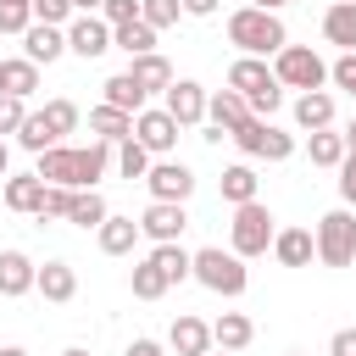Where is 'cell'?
Returning <instances> with one entry per match:
<instances>
[{
  "mask_svg": "<svg viewBox=\"0 0 356 356\" xmlns=\"http://www.w3.org/2000/svg\"><path fill=\"white\" fill-rule=\"evenodd\" d=\"M145 189H150V200H189L195 195V172L184 167V161H172V156H161L150 172H145Z\"/></svg>",
  "mask_w": 356,
  "mask_h": 356,
  "instance_id": "9",
  "label": "cell"
},
{
  "mask_svg": "<svg viewBox=\"0 0 356 356\" xmlns=\"http://www.w3.org/2000/svg\"><path fill=\"white\" fill-rule=\"evenodd\" d=\"M145 100H150V95L134 83V72H111V78H106V106H117V111L139 117V111H145Z\"/></svg>",
  "mask_w": 356,
  "mask_h": 356,
  "instance_id": "28",
  "label": "cell"
},
{
  "mask_svg": "<svg viewBox=\"0 0 356 356\" xmlns=\"http://www.w3.org/2000/svg\"><path fill=\"white\" fill-rule=\"evenodd\" d=\"M150 261L167 273V284L195 278V250H184V245H156V250H150Z\"/></svg>",
  "mask_w": 356,
  "mask_h": 356,
  "instance_id": "32",
  "label": "cell"
},
{
  "mask_svg": "<svg viewBox=\"0 0 356 356\" xmlns=\"http://www.w3.org/2000/svg\"><path fill=\"white\" fill-rule=\"evenodd\" d=\"M128 284H134V300H161V295L172 289V284H167V273H161V267H156L150 256H145V261L134 267V278H128Z\"/></svg>",
  "mask_w": 356,
  "mask_h": 356,
  "instance_id": "35",
  "label": "cell"
},
{
  "mask_svg": "<svg viewBox=\"0 0 356 356\" xmlns=\"http://www.w3.org/2000/svg\"><path fill=\"white\" fill-rule=\"evenodd\" d=\"M44 300H56V306H67L72 295H78V273H72V261H44L39 267V284H33Z\"/></svg>",
  "mask_w": 356,
  "mask_h": 356,
  "instance_id": "23",
  "label": "cell"
},
{
  "mask_svg": "<svg viewBox=\"0 0 356 356\" xmlns=\"http://www.w3.org/2000/svg\"><path fill=\"white\" fill-rule=\"evenodd\" d=\"M33 28V0H0V33H28Z\"/></svg>",
  "mask_w": 356,
  "mask_h": 356,
  "instance_id": "39",
  "label": "cell"
},
{
  "mask_svg": "<svg viewBox=\"0 0 356 356\" xmlns=\"http://www.w3.org/2000/svg\"><path fill=\"white\" fill-rule=\"evenodd\" d=\"M89 128H95V139H106V145L134 139V117H128V111H117V106H106V100L89 111Z\"/></svg>",
  "mask_w": 356,
  "mask_h": 356,
  "instance_id": "26",
  "label": "cell"
},
{
  "mask_svg": "<svg viewBox=\"0 0 356 356\" xmlns=\"http://www.w3.org/2000/svg\"><path fill=\"white\" fill-rule=\"evenodd\" d=\"M0 178H11V150H6V139H0Z\"/></svg>",
  "mask_w": 356,
  "mask_h": 356,
  "instance_id": "51",
  "label": "cell"
},
{
  "mask_svg": "<svg viewBox=\"0 0 356 356\" xmlns=\"http://www.w3.org/2000/svg\"><path fill=\"white\" fill-rule=\"evenodd\" d=\"M273 239H278V222L261 200L234 206V222H228V250L234 256H261V250H273Z\"/></svg>",
  "mask_w": 356,
  "mask_h": 356,
  "instance_id": "3",
  "label": "cell"
},
{
  "mask_svg": "<svg viewBox=\"0 0 356 356\" xmlns=\"http://www.w3.org/2000/svg\"><path fill=\"white\" fill-rule=\"evenodd\" d=\"M33 22H44V28H67V22H72V0H33Z\"/></svg>",
  "mask_w": 356,
  "mask_h": 356,
  "instance_id": "40",
  "label": "cell"
},
{
  "mask_svg": "<svg viewBox=\"0 0 356 356\" xmlns=\"http://www.w3.org/2000/svg\"><path fill=\"white\" fill-rule=\"evenodd\" d=\"M245 122H250V100H245V95H234V89H217V95L206 100V128H222V134L234 139Z\"/></svg>",
  "mask_w": 356,
  "mask_h": 356,
  "instance_id": "13",
  "label": "cell"
},
{
  "mask_svg": "<svg viewBox=\"0 0 356 356\" xmlns=\"http://www.w3.org/2000/svg\"><path fill=\"white\" fill-rule=\"evenodd\" d=\"M150 167H156V156H150L139 139H122V145H117V172H122V178H145Z\"/></svg>",
  "mask_w": 356,
  "mask_h": 356,
  "instance_id": "36",
  "label": "cell"
},
{
  "mask_svg": "<svg viewBox=\"0 0 356 356\" xmlns=\"http://www.w3.org/2000/svg\"><path fill=\"white\" fill-rule=\"evenodd\" d=\"M295 122H300L306 134H323V128H334V95H328V89L295 95Z\"/></svg>",
  "mask_w": 356,
  "mask_h": 356,
  "instance_id": "22",
  "label": "cell"
},
{
  "mask_svg": "<svg viewBox=\"0 0 356 356\" xmlns=\"http://www.w3.org/2000/svg\"><path fill=\"white\" fill-rule=\"evenodd\" d=\"M256 184H261V178H256L250 161H234V167H222V178H217V189H222L228 206H250V200H256Z\"/></svg>",
  "mask_w": 356,
  "mask_h": 356,
  "instance_id": "25",
  "label": "cell"
},
{
  "mask_svg": "<svg viewBox=\"0 0 356 356\" xmlns=\"http://www.w3.org/2000/svg\"><path fill=\"white\" fill-rule=\"evenodd\" d=\"M0 356H28V350H22V345H6V350H0Z\"/></svg>",
  "mask_w": 356,
  "mask_h": 356,
  "instance_id": "53",
  "label": "cell"
},
{
  "mask_svg": "<svg viewBox=\"0 0 356 356\" xmlns=\"http://www.w3.org/2000/svg\"><path fill=\"white\" fill-rule=\"evenodd\" d=\"M22 122H28V100L0 95V134H22Z\"/></svg>",
  "mask_w": 356,
  "mask_h": 356,
  "instance_id": "42",
  "label": "cell"
},
{
  "mask_svg": "<svg viewBox=\"0 0 356 356\" xmlns=\"http://www.w3.org/2000/svg\"><path fill=\"white\" fill-rule=\"evenodd\" d=\"M106 217H111V206H106L100 189H78V195H72V217H67V222H78V228H100Z\"/></svg>",
  "mask_w": 356,
  "mask_h": 356,
  "instance_id": "34",
  "label": "cell"
},
{
  "mask_svg": "<svg viewBox=\"0 0 356 356\" xmlns=\"http://www.w3.org/2000/svg\"><path fill=\"white\" fill-rule=\"evenodd\" d=\"M339 200H345V206H356V156H345V161H339Z\"/></svg>",
  "mask_w": 356,
  "mask_h": 356,
  "instance_id": "45",
  "label": "cell"
},
{
  "mask_svg": "<svg viewBox=\"0 0 356 356\" xmlns=\"http://www.w3.org/2000/svg\"><path fill=\"white\" fill-rule=\"evenodd\" d=\"M95 239H100L106 256H128V250L139 245V222H134V217H106V222L95 228Z\"/></svg>",
  "mask_w": 356,
  "mask_h": 356,
  "instance_id": "27",
  "label": "cell"
},
{
  "mask_svg": "<svg viewBox=\"0 0 356 356\" xmlns=\"http://www.w3.org/2000/svg\"><path fill=\"white\" fill-rule=\"evenodd\" d=\"M328 356H356V328H339L328 339Z\"/></svg>",
  "mask_w": 356,
  "mask_h": 356,
  "instance_id": "46",
  "label": "cell"
},
{
  "mask_svg": "<svg viewBox=\"0 0 356 356\" xmlns=\"http://www.w3.org/2000/svg\"><path fill=\"white\" fill-rule=\"evenodd\" d=\"M72 195H78V189L44 184V211H39V222H44V217H72Z\"/></svg>",
  "mask_w": 356,
  "mask_h": 356,
  "instance_id": "41",
  "label": "cell"
},
{
  "mask_svg": "<svg viewBox=\"0 0 356 356\" xmlns=\"http://www.w3.org/2000/svg\"><path fill=\"white\" fill-rule=\"evenodd\" d=\"M111 44L128 50V61H134V56H150V50H156V28H150L145 17H139V22H122V28H111Z\"/></svg>",
  "mask_w": 356,
  "mask_h": 356,
  "instance_id": "30",
  "label": "cell"
},
{
  "mask_svg": "<svg viewBox=\"0 0 356 356\" xmlns=\"http://www.w3.org/2000/svg\"><path fill=\"white\" fill-rule=\"evenodd\" d=\"M0 72H6V95H17V100H28V95L39 89V67H33L28 56H11V61H0Z\"/></svg>",
  "mask_w": 356,
  "mask_h": 356,
  "instance_id": "33",
  "label": "cell"
},
{
  "mask_svg": "<svg viewBox=\"0 0 356 356\" xmlns=\"http://www.w3.org/2000/svg\"><path fill=\"white\" fill-rule=\"evenodd\" d=\"M128 72H134V83H139L145 95H167V89L178 83V72H172V61H167L161 50H150V56H134V61H128Z\"/></svg>",
  "mask_w": 356,
  "mask_h": 356,
  "instance_id": "15",
  "label": "cell"
},
{
  "mask_svg": "<svg viewBox=\"0 0 356 356\" xmlns=\"http://www.w3.org/2000/svg\"><path fill=\"white\" fill-rule=\"evenodd\" d=\"M189 228V211L178 206V200H150L145 206V217H139V234L145 239H156V245H178V234Z\"/></svg>",
  "mask_w": 356,
  "mask_h": 356,
  "instance_id": "11",
  "label": "cell"
},
{
  "mask_svg": "<svg viewBox=\"0 0 356 356\" xmlns=\"http://www.w3.org/2000/svg\"><path fill=\"white\" fill-rule=\"evenodd\" d=\"M0 95H6V72H0Z\"/></svg>",
  "mask_w": 356,
  "mask_h": 356,
  "instance_id": "55",
  "label": "cell"
},
{
  "mask_svg": "<svg viewBox=\"0 0 356 356\" xmlns=\"http://www.w3.org/2000/svg\"><path fill=\"white\" fill-rule=\"evenodd\" d=\"M33 284H39V267H33L22 250H0V295L17 300V295H28Z\"/></svg>",
  "mask_w": 356,
  "mask_h": 356,
  "instance_id": "19",
  "label": "cell"
},
{
  "mask_svg": "<svg viewBox=\"0 0 356 356\" xmlns=\"http://www.w3.org/2000/svg\"><path fill=\"white\" fill-rule=\"evenodd\" d=\"M139 17L161 33V28H172V22L184 17V0H139Z\"/></svg>",
  "mask_w": 356,
  "mask_h": 356,
  "instance_id": "38",
  "label": "cell"
},
{
  "mask_svg": "<svg viewBox=\"0 0 356 356\" xmlns=\"http://www.w3.org/2000/svg\"><path fill=\"white\" fill-rule=\"evenodd\" d=\"M61 356H89V350H78V345H72V350H61Z\"/></svg>",
  "mask_w": 356,
  "mask_h": 356,
  "instance_id": "54",
  "label": "cell"
},
{
  "mask_svg": "<svg viewBox=\"0 0 356 356\" xmlns=\"http://www.w3.org/2000/svg\"><path fill=\"white\" fill-rule=\"evenodd\" d=\"M328 78H334V83H339V89H345V95L356 100V50H345V56H339V61L328 67Z\"/></svg>",
  "mask_w": 356,
  "mask_h": 356,
  "instance_id": "43",
  "label": "cell"
},
{
  "mask_svg": "<svg viewBox=\"0 0 356 356\" xmlns=\"http://www.w3.org/2000/svg\"><path fill=\"white\" fill-rule=\"evenodd\" d=\"M67 50L83 56V61H100L106 50H117V44H111V22H106V17H72V22H67Z\"/></svg>",
  "mask_w": 356,
  "mask_h": 356,
  "instance_id": "10",
  "label": "cell"
},
{
  "mask_svg": "<svg viewBox=\"0 0 356 356\" xmlns=\"http://www.w3.org/2000/svg\"><path fill=\"white\" fill-rule=\"evenodd\" d=\"M22 56H28L33 67L61 61V56H67V28H44V22H33V28L22 33Z\"/></svg>",
  "mask_w": 356,
  "mask_h": 356,
  "instance_id": "14",
  "label": "cell"
},
{
  "mask_svg": "<svg viewBox=\"0 0 356 356\" xmlns=\"http://www.w3.org/2000/svg\"><path fill=\"white\" fill-rule=\"evenodd\" d=\"M228 89L245 95V100H250V117H267V122H273V111L284 106V83L273 78V67H267L261 56H239V61L228 67Z\"/></svg>",
  "mask_w": 356,
  "mask_h": 356,
  "instance_id": "2",
  "label": "cell"
},
{
  "mask_svg": "<svg viewBox=\"0 0 356 356\" xmlns=\"http://www.w3.org/2000/svg\"><path fill=\"white\" fill-rule=\"evenodd\" d=\"M134 139L161 161V156H172V145H178V122L167 117V106H145V111L134 117Z\"/></svg>",
  "mask_w": 356,
  "mask_h": 356,
  "instance_id": "8",
  "label": "cell"
},
{
  "mask_svg": "<svg viewBox=\"0 0 356 356\" xmlns=\"http://www.w3.org/2000/svg\"><path fill=\"white\" fill-rule=\"evenodd\" d=\"M289 356H300V350H289Z\"/></svg>",
  "mask_w": 356,
  "mask_h": 356,
  "instance_id": "57",
  "label": "cell"
},
{
  "mask_svg": "<svg viewBox=\"0 0 356 356\" xmlns=\"http://www.w3.org/2000/svg\"><path fill=\"white\" fill-rule=\"evenodd\" d=\"M33 172L44 178V184H61V189H78V150L72 145H50L39 161H33Z\"/></svg>",
  "mask_w": 356,
  "mask_h": 356,
  "instance_id": "16",
  "label": "cell"
},
{
  "mask_svg": "<svg viewBox=\"0 0 356 356\" xmlns=\"http://www.w3.org/2000/svg\"><path fill=\"white\" fill-rule=\"evenodd\" d=\"M100 6H106V0H72V11H78V17H95Z\"/></svg>",
  "mask_w": 356,
  "mask_h": 356,
  "instance_id": "49",
  "label": "cell"
},
{
  "mask_svg": "<svg viewBox=\"0 0 356 356\" xmlns=\"http://www.w3.org/2000/svg\"><path fill=\"white\" fill-rule=\"evenodd\" d=\"M206 100H211V95H206L195 78H178V83L161 95V106H167V117H172L178 128H195V122H206Z\"/></svg>",
  "mask_w": 356,
  "mask_h": 356,
  "instance_id": "12",
  "label": "cell"
},
{
  "mask_svg": "<svg viewBox=\"0 0 356 356\" xmlns=\"http://www.w3.org/2000/svg\"><path fill=\"white\" fill-rule=\"evenodd\" d=\"M250 339H256V323H250L245 312H222V317L211 323V345H217V350H234V356H239Z\"/></svg>",
  "mask_w": 356,
  "mask_h": 356,
  "instance_id": "24",
  "label": "cell"
},
{
  "mask_svg": "<svg viewBox=\"0 0 356 356\" xmlns=\"http://www.w3.org/2000/svg\"><path fill=\"white\" fill-rule=\"evenodd\" d=\"M234 145H239L245 156H256V161H289V156H295V134L273 128L267 117H250V122L234 134Z\"/></svg>",
  "mask_w": 356,
  "mask_h": 356,
  "instance_id": "7",
  "label": "cell"
},
{
  "mask_svg": "<svg viewBox=\"0 0 356 356\" xmlns=\"http://www.w3.org/2000/svg\"><path fill=\"white\" fill-rule=\"evenodd\" d=\"M228 44H239V56H278L284 44H289V33H284V22H278V11H256V6H239V11H228Z\"/></svg>",
  "mask_w": 356,
  "mask_h": 356,
  "instance_id": "1",
  "label": "cell"
},
{
  "mask_svg": "<svg viewBox=\"0 0 356 356\" xmlns=\"http://www.w3.org/2000/svg\"><path fill=\"white\" fill-rule=\"evenodd\" d=\"M256 11H278V6H289V0H250Z\"/></svg>",
  "mask_w": 356,
  "mask_h": 356,
  "instance_id": "52",
  "label": "cell"
},
{
  "mask_svg": "<svg viewBox=\"0 0 356 356\" xmlns=\"http://www.w3.org/2000/svg\"><path fill=\"white\" fill-rule=\"evenodd\" d=\"M273 78H278L284 89L312 95V89H323V83H328V61H323L312 44H284V50L273 56Z\"/></svg>",
  "mask_w": 356,
  "mask_h": 356,
  "instance_id": "4",
  "label": "cell"
},
{
  "mask_svg": "<svg viewBox=\"0 0 356 356\" xmlns=\"http://www.w3.org/2000/svg\"><path fill=\"white\" fill-rule=\"evenodd\" d=\"M317 261L323 267H350L356 261V211L350 206L317 217Z\"/></svg>",
  "mask_w": 356,
  "mask_h": 356,
  "instance_id": "6",
  "label": "cell"
},
{
  "mask_svg": "<svg viewBox=\"0 0 356 356\" xmlns=\"http://www.w3.org/2000/svg\"><path fill=\"white\" fill-rule=\"evenodd\" d=\"M323 39L339 44V56L356 50V0H334V6L323 11Z\"/></svg>",
  "mask_w": 356,
  "mask_h": 356,
  "instance_id": "21",
  "label": "cell"
},
{
  "mask_svg": "<svg viewBox=\"0 0 356 356\" xmlns=\"http://www.w3.org/2000/svg\"><path fill=\"white\" fill-rule=\"evenodd\" d=\"M167 345L178 350V356H211V323H200V317H178L172 323V334H167Z\"/></svg>",
  "mask_w": 356,
  "mask_h": 356,
  "instance_id": "20",
  "label": "cell"
},
{
  "mask_svg": "<svg viewBox=\"0 0 356 356\" xmlns=\"http://www.w3.org/2000/svg\"><path fill=\"white\" fill-rule=\"evenodd\" d=\"M306 156H312V167H339L350 150H345V134L323 128V134H306Z\"/></svg>",
  "mask_w": 356,
  "mask_h": 356,
  "instance_id": "31",
  "label": "cell"
},
{
  "mask_svg": "<svg viewBox=\"0 0 356 356\" xmlns=\"http://www.w3.org/2000/svg\"><path fill=\"white\" fill-rule=\"evenodd\" d=\"M217 0H184V17H211Z\"/></svg>",
  "mask_w": 356,
  "mask_h": 356,
  "instance_id": "48",
  "label": "cell"
},
{
  "mask_svg": "<svg viewBox=\"0 0 356 356\" xmlns=\"http://www.w3.org/2000/svg\"><path fill=\"white\" fill-rule=\"evenodd\" d=\"M111 150H117V145H106V139H95V145H78V189H95V184L106 178V167H111Z\"/></svg>",
  "mask_w": 356,
  "mask_h": 356,
  "instance_id": "29",
  "label": "cell"
},
{
  "mask_svg": "<svg viewBox=\"0 0 356 356\" xmlns=\"http://www.w3.org/2000/svg\"><path fill=\"white\" fill-rule=\"evenodd\" d=\"M339 134H345V150H350V156H356V117H350V122H345V128H339Z\"/></svg>",
  "mask_w": 356,
  "mask_h": 356,
  "instance_id": "50",
  "label": "cell"
},
{
  "mask_svg": "<svg viewBox=\"0 0 356 356\" xmlns=\"http://www.w3.org/2000/svg\"><path fill=\"white\" fill-rule=\"evenodd\" d=\"M195 278H200L211 295H245V284H250L245 256H234V250H222V245L195 250Z\"/></svg>",
  "mask_w": 356,
  "mask_h": 356,
  "instance_id": "5",
  "label": "cell"
},
{
  "mask_svg": "<svg viewBox=\"0 0 356 356\" xmlns=\"http://www.w3.org/2000/svg\"><path fill=\"white\" fill-rule=\"evenodd\" d=\"M0 200H6L11 211H28V217H39V211H44V178H39V172H17V178H6Z\"/></svg>",
  "mask_w": 356,
  "mask_h": 356,
  "instance_id": "17",
  "label": "cell"
},
{
  "mask_svg": "<svg viewBox=\"0 0 356 356\" xmlns=\"http://www.w3.org/2000/svg\"><path fill=\"white\" fill-rule=\"evenodd\" d=\"M100 17H106L111 28H122V22H139V0H106V6H100Z\"/></svg>",
  "mask_w": 356,
  "mask_h": 356,
  "instance_id": "44",
  "label": "cell"
},
{
  "mask_svg": "<svg viewBox=\"0 0 356 356\" xmlns=\"http://www.w3.org/2000/svg\"><path fill=\"white\" fill-rule=\"evenodd\" d=\"M122 356H167V350H161V345H156V339H134V345H128V350H122Z\"/></svg>",
  "mask_w": 356,
  "mask_h": 356,
  "instance_id": "47",
  "label": "cell"
},
{
  "mask_svg": "<svg viewBox=\"0 0 356 356\" xmlns=\"http://www.w3.org/2000/svg\"><path fill=\"white\" fill-rule=\"evenodd\" d=\"M273 256H278V267H312V256H317V234H312V228H278Z\"/></svg>",
  "mask_w": 356,
  "mask_h": 356,
  "instance_id": "18",
  "label": "cell"
},
{
  "mask_svg": "<svg viewBox=\"0 0 356 356\" xmlns=\"http://www.w3.org/2000/svg\"><path fill=\"white\" fill-rule=\"evenodd\" d=\"M211 356H234V350H211Z\"/></svg>",
  "mask_w": 356,
  "mask_h": 356,
  "instance_id": "56",
  "label": "cell"
},
{
  "mask_svg": "<svg viewBox=\"0 0 356 356\" xmlns=\"http://www.w3.org/2000/svg\"><path fill=\"white\" fill-rule=\"evenodd\" d=\"M39 117H44V128H50L56 139H67V134L78 128V106H72V100H44Z\"/></svg>",
  "mask_w": 356,
  "mask_h": 356,
  "instance_id": "37",
  "label": "cell"
}]
</instances>
